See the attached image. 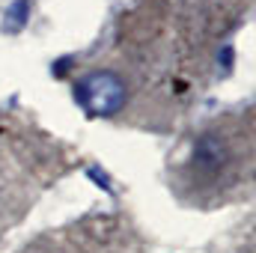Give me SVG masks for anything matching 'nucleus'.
Listing matches in <instances>:
<instances>
[{"instance_id":"1","label":"nucleus","mask_w":256,"mask_h":253,"mask_svg":"<svg viewBox=\"0 0 256 253\" xmlns=\"http://www.w3.org/2000/svg\"><path fill=\"white\" fill-rule=\"evenodd\" d=\"M74 102L90 116H114L126 104V80L114 72H92L78 80Z\"/></svg>"},{"instance_id":"3","label":"nucleus","mask_w":256,"mask_h":253,"mask_svg":"<svg viewBox=\"0 0 256 253\" xmlns=\"http://www.w3.org/2000/svg\"><path fill=\"white\" fill-rule=\"evenodd\" d=\"M30 0H15L9 9H6V15H3V30L6 33H21L24 30V24H27V18H30Z\"/></svg>"},{"instance_id":"2","label":"nucleus","mask_w":256,"mask_h":253,"mask_svg":"<svg viewBox=\"0 0 256 253\" xmlns=\"http://www.w3.org/2000/svg\"><path fill=\"white\" fill-rule=\"evenodd\" d=\"M224 146H220V140H214V137H202L200 143H196V152H194V161H200V164H206V167H218V164H224Z\"/></svg>"},{"instance_id":"4","label":"nucleus","mask_w":256,"mask_h":253,"mask_svg":"<svg viewBox=\"0 0 256 253\" xmlns=\"http://www.w3.org/2000/svg\"><path fill=\"white\" fill-rule=\"evenodd\" d=\"M90 176H92V179H96V182H98L104 190H110V185H108V176H104V173H98V170L92 167V170H90Z\"/></svg>"}]
</instances>
